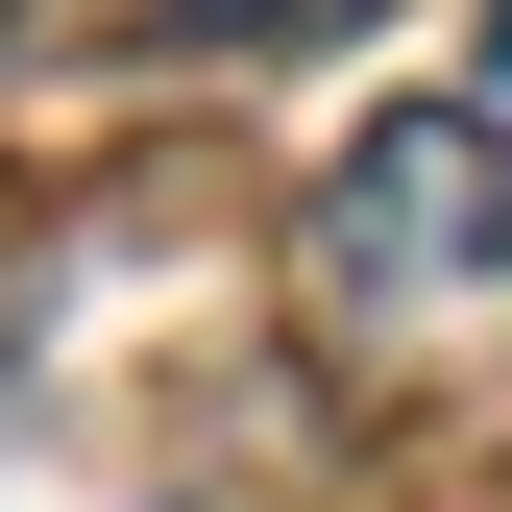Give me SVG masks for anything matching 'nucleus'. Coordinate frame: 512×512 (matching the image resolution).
<instances>
[{"mask_svg":"<svg viewBox=\"0 0 512 512\" xmlns=\"http://www.w3.org/2000/svg\"><path fill=\"white\" fill-rule=\"evenodd\" d=\"M293 342L342 391H415V366L512 342V122L488 98H391L293 171Z\"/></svg>","mask_w":512,"mask_h":512,"instance_id":"f257e3e1","label":"nucleus"},{"mask_svg":"<svg viewBox=\"0 0 512 512\" xmlns=\"http://www.w3.org/2000/svg\"><path fill=\"white\" fill-rule=\"evenodd\" d=\"M488 74H512V0H488Z\"/></svg>","mask_w":512,"mask_h":512,"instance_id":"f03ea898","label":"nucleus"},{"mask_svg":"<svg viewBox=\"0 0 512 512\" xmlns=\"http://www.w3.org/2000/svg\"><path fill=\"white\" fill-rule=\"evenodd\" d=\"M0 25H25V0H0Z\"/></svg>","mask_w":512,"mask_h":512,"instance_id":"7ed1b4c3","label":"nucleus"}]
</instances>
